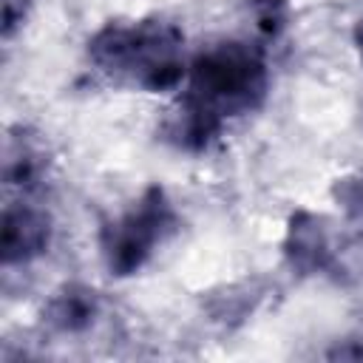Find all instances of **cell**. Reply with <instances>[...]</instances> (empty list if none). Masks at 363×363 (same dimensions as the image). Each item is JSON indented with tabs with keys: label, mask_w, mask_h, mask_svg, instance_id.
<instances>
[{
	"label": "cell",
	"mask_w": 363,
	"mask_h": 363,
	"mask_svg": "<svg viewBox=\"0 0 363 363\" xmlns=\"http://www.w3.org/2000/svg\"><path fill=\"white\" fill-rule=\"evenodd\" d=\"M184 37L167 20L108 23L88 40V60L108 77L145 91H170L184 74Z\"/></svg>",
	"instance_id": "6da1fadb"
},
{
	"label": "cell",
	"mask_w": 363,
	"mask_h": 363,
	"mask_svg": "<svg viewBox=\"0 0 363 363\" xmlns=\"http://www.w3.org/2000/svg\"><path fill=\"white\" fill-rule=\"evenodd\" d=\"M187 71L190 82L184 99L196 102L218 122L255 111L269 85L261 48L244 40H224L204 48Z\"/></svg>",
	"instance_id": "7a4b0ae2"
},
{
	"label": "cell",
	"mask_w": 363,
	"mask_h": 363,
	"mask_svg": "<svg viewBox=\"0 0 363 363\" xmlns=\"http://www.w3.org/2000/svg\"><path fill=\"white\" fill-rule=\"evenodd\" d=\"M176 210L162 187H147L136 204L108 221L99 233V250L105 267L125 278L139 272L147 258L176 233Z\"/></svg>",
	"instance_id": "3957f363"
},
{
	"label": "cell",
	"mask_w": 363,
	"mask_h": 363,
	"mask_svg": "<svg viewBox=\"0 0 363 363\" xmlns=\"http://www.w3.org/2000/svg\"><path fill=\"white\" fill-rule=\"evenodd\" d=\"M51 216L34 204H6L3 210V230H0V250L3 264H28L40 258L51 244Z\"/></svg>",
	"instance_id": "277c9868"
},
{
	"label": "cell",
	"mask_w": 363,
	"mask_h": 363,
	"mask_svg": "<svg viewBox=\"0 0 363 363\" xmlns=\"http://www.w3.org/2000/svg\"><path fill=\"white\" fill-rule=\"evenodd\" d=\"M284 258L298 275H315L329 269L335 258V247H332V233L326 227V218L309 210H298L289 218V227L284 235Z\"/></svg>",
	"instance_id": "5b68a950"
},
{
	"label": "cell",
	"mask_w": 363,
	"mask_h": 363,
	"mask_svg": "<svg viewBox=\"0 0 363 363\" xmlns=\"http://www.w3.org/2000/svg\"><path fill=\"white\" fill-rule=\"evenodd\" d=\"M43 318L60 335H82L99 318V295L85 284H62L45 301Z\"/></svg>",
	"instance_id": "8992f818"
},
{
	"label": "cell",
	"mask_w": 363,
	"mask_h": 363,
	"mask_svg": "<svg viewBox=\"0 0 363 363\" xmlns=\"http://www.w3.org/2000/svg\"><path fill=\"white\" fill-rule=\"evenodd\" d=\"M43 176H45L43 150L31 139H26L23 133L11 136L6 142V153H3V182H6V187L28 193V190L40 187Z\"/></svg>",
	"instance_id": "52a82bcc"
},
{
	"label": "cell",
	"mask_w": 363,
	"mask_h": 363,
	"mask_svg": "<svg viewBox=\"0 0 363 363\" xmlns=\"http://www.w3.org/2000/svg\"><path fill=\"white\" fill-rule=\"evenodd\" d=\"M252 9H255V26H258L261 34L275 37L284 28V23H286V6H284V0H255Z\"/></svg>",
	"instance_id": "ba28073f"
},
{
	"label": "cell",
	"mask_w": 363,
	"mask_h": 363,
	"mask_svg": "<svg viewBox=\"0 0 363 363\" xmlns=\"http://www.w3.org/2000/svg\"><path fill=\"white\" fill-rule=\"evenodd\" d=\"M335 196L349 213L363 216V173H354V176H346L343 182H337Z\"/></svg>",
	"instance_id": "9c48e42d"
},
{
	"label": "cell",
	"mask_w": 363,
	"mask_h": 363,
	"mask_svg": "<svg viewBox=\"0 0 363 363\" xmlns=\"http://www.w3.org/2000/svg\"><path fill=\"white\" fill-rule=\"evenodd\" d=\"M354 45H357V51H360V57H363V11H360V17H357V23H354Z\"/></svg>",
	"instance_id": "30bf717a"
}]
</instances>
